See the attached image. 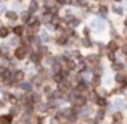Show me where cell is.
I'll return each mask as SVG.
<instances>
[{
    "mask_svg": "<svg viewBox=\"0 0 127 124\" xmlns=\"http://www.w3.org/2000/svg\"><path fill=\"white\" fill-rule=\"evenodd\" d=\"M40 39H42V41H43V42H52V41H53V37H52V36H50V34H48V32H42V36H40Z\"/></svg>",
    "mask_w": 127,
    "mask_h": 124,
    "instance_id": "cb8c5ba5",
    "label": "cell"
},
{
    "mask_svg": "<svg viewBox=\"0 0 127 124\" xmlns=\"http://www.w3.org/2000/svg\"><path fill=\"white\" fill-rule=\"evenodd\" d=\"M53 90H55V89H53V87L50 85V84H43V85H42V93H43V95H47V97L52 95Z\"/></svg>",
    "mask_w": 127,
    "mask_h": 124,
    "instance_id": "2e32d148",
    "label": "cell"
},
{
    "mask_svg": "<svg viewBox=\"0 0 127 124\" xmlns=\"http://www.w3.org/2000/svg\"><path fill=\"white\" fill-rule=\"evenodd\" d=\"M2 55H3V52H2V48H0V58H2Z\"/></svg>",
    "mask_w": 127,
    "mask_h": 124,
    "instance_id": "4316f807",
    "label": "cell"
},
{
    "mask_svg": "<svg viewBox=\"0 0 127 124\" xmlns=\"http://www.w3.org/2000/svg\"><path fill=\"white\" fill-rule=\"evenodd\" d=\"M10 31H11V29H10V28H6V26H3V28H0V37H2V39L8 37Z\"/></svg>",
    "mask_w": 127,
    "mask_h": 124,
    "instance_id": "44dd1931",
    "label": "cell"
},
{
    "mask_svg": "<svg viewBox=\"0 0 127 124\" xmlns=\"http://www.w3.org/2000/svg\"><path fill=\"white\" fill-rule=\"evenodd\" d=\"M90 85H92V89H98V87L103 85V76L101 74H93L92 81H90Z\"/></svg>",
    "mask_w": 127,
    "mask_h": 124,
    "instance_id": "30bf717a",
    "label": "cell"
},
{
    "mask_svg": "<svg viewBox=\"0 0 127 124\" xmlns=\"http://www.w3.org/2000/svg\"><path fill=\"white\" fill-rule=\"evenodd\" d=\"M18 2H21V0H18Z\"/></svg>",
    "mask_w": 127,
    "mask_h": 124,
    "instance_id": "83f0119b",
    "label": "cell"
},
{
    "mask_svg": "<svg viewBox=\"0 0 127 124\" xmlns=\"http://www.w3.org/2000/svg\"><path fill=\"white\" fill-rule=\"evenodd\" d=\"M109 11H111V10H109V6L106 5V3H98V10H96V16H98V18L108 21V13Z\"/></svg>",
    "mask_w": 127,
    "mask_h": 124,
    "instance_id": "3957f363",
    "label": "cell"
},
{
    "mask_svg": "<svg viewBox=\"0 0 127 124\" xmlns=\"http://www.w3.org/2000/svg\"><path fill=\"white\" fill-rule=\"evenodd\" d=\"M109 10H111V11L114 13L116 16H122V15H124V11H126V8L121 5V3H113Z\"/></svg>",
    "mask_w": 127,
    "mask_h": 124,
    "instance_id": "7c38bea8",
    "label": "cell"
},
{
    "mask_svg": "<svg viewBox=\"0 0 127 124\" xmlns=\"http://www.w3.org/2000/svg\"><path fill=\"white\" fill-rule=\"evenodd\" d=\"M126 68H127V65L124 61H113V63H109V69H111L114 74H118V73H124L126 71Z\"/></svg>",
    "mask_w": 127,
    "mask_h": 124,
    "instance_id": "277c9868",
    "label": "cell"
},
{
    "mask_svg": "<svg viewBox=\"0 0 127 124\" xmlns=\"http://www.w3.org/2000/svg\"><path fill=\"white\" fill-rule=\"evenodd\" d=\"M11 123H13L11 115H2L0 116V124H11Z\"/></svg>",
    "mask_w": 127,
    "mask_h": 124,
    "instance_id": "e0dca14e",
    "label": "cell"
},
{
    "mask_svg": "<svg viewBox=\"0 0 127 124\" xmlns=\"http://www.w3.org/2000/svg\"><path fill=\"white\" fill-rule=\"evenodd\" d=\"M111 116H113V123H121L122 119H124V115H122V111H114Z\"/></svg>",
    "mask_w": 127,
    "mask_h": 124,
    "instance_id": "d6986e66",
    "label": "cell"
},
{
    "mask_svg": "<svg viewBox=\"0 0 127 124\" xmlns=\"http://www.w3.org/2000/svg\"><path fill=\"white\" fill-rule=\"evenodd\" d=\"M89 5V0H74V6L77 8H85Z\"/></svg>",
    "mask_w": 127,
    "mask_h": 124,
    "instance_id": "ffe728a7",
    "label": "cell"
},
{
    "mask_svg": "<svg viewBox=\"0 0 127 124\" xmlns=\"http://www.w3.org/2000/svg\"><path fill=\"white\" fill-rule=\"evenodd\" d=\"M127 82V73H118V74H114V84L116 85H124Z\"/></svg>",
    "mask_w": 127,
    "mask_h": 124,
    "instance_id": "8fae6325",
    "label": "cell"
},
{
    "mask_svg": "<svg viewBox=\"0 0 127 124\" xmlns=\"http://www.w3.org/2000/svg\"><path fill=\"white\" fill-rule=\"evenodd\" d=\"M119 48H121V45H119V43L116 42L114 39H109V41L106 42V50H108V52H111V53H118V52H119Z\"/></svg>",
    "mask_w": 127,
    "mask_h": 124,
    "instance_id": "52a82bcc",
    "label": "cell"
},
{
    "mask_svg": "<svg viewBox=\"0 0 127 124\" xmlns=\"http://www.w3.org/2000/svg\"><path fill=\"white\" fill-rule=\"evenodd\" d=\"M93 105H95L96 108H106V106L109 105V100H108V97L98 95V97L95 98V102H93Z\"/></svg>",
    "mask_w": 127,
    "mask_h": 124,
    "instance_id": "8992f818",
    "label": "cell"
},
{
    "mask_svg": "<svg viewBox=\"0 0 127 124\" xmlns=\"http://www.w3.org/2000/svg\"><path fill=\"white\" fill-rule=\"evenodd\" d=\"M93 118H95L96 121H103V119L106 118V108H98V110H95V115H93Z\"/></svg>",
    "mask_w": 127,
    "mask_h": 124,
    "instance_id": "9a60e30c",
    "label": "cell"
},
{
    "mask_svg": "<svg viewBox=\"0 0 127 124\" xmlns=\"http://www.w3.org/2000/svg\"><path fill=\"white\" fill-rule=\"evenodd\" d=\"M55 2L58 3V5H61V6H63V5H66V2H68V0H55Z\"/></svg>",
    "mask_w": 127,
    "mask_h": 124,
    "instance_id": "484cf974",
    "label": "cell"
},
{
    "mask_svg": "<svg viewBox=\"0 0 127 124\" xmlns=\"http://www.w3.org/2000/svg\"><path fill=\"white\" fill-rule=\"evenodd\" d=\"M0 105H2V103H0Z\"/></svg>",
    "mask_w": 127,
    "mask_h": 124,
    "instance_id": "f1b7e54d",
    "label": "cell"
},
{
    "mask_svg": "<svg viewBox=\"0 0 127 124\" xmlns=\"http://www.w3.org/2000/svg\"><path fill=\"white\" fill-rule=\"evenodd\" d=\"M81 47L82 48H95V41H93L92 37H81Z\"/></svg>",
    "mask_w": 127,
    "mask_h": 124,
    "instance_id": "ba28073f",
    "label": "cell"
},
{
    "mask_svg": "<svg viewBox=\"0 0 127 124\" xmlns=\"http://www.w3.org/2000/svg\"><path fill=\"white\" fill-rule=\"evenodd\" d=\"M81 23H82V19L79 18V16H76V18H72L71 21L68 23V26H71V28L76 29V28H79V26H81Z\"/></svg>",
    "mask_w": 127,
    "mask_h": 124,
    "instance_id": "ac0fdd59",
    "label": "cell"
},
{
    "mask_svg": "<svg viewBox=\"0 0 127 124\" xmlns=\"http://www.w3.org/2000/svg\"><path fill=\"white\" fill-rule=\"evenodd\" d=\"M106 58H108V61H109V63L118 61V55H116V53H111V52H108V53H106Z\"/></svg>",
    "mask_w": 127,
    "mask_h": 124,
    "instance_id": "603a6c76",
    "label": "cell"
},
{
    "mask_svg": "<svg viewBox=\"0 0 127 124\" xmlns=\"http://www.w3.org/2000/svg\"><path fill=\"white\" fill-rule=\"evenodd\" d=\"M85 58H87V65H89V66H93V65H98V63H101V56H100L96 52L87 53Z\"/></svg>",
    "mask_w": 127,
    "mask_h": 124,
    "instance_id": "5b68a950",
    "label": "cell"
},
{
    "mask_svg": "<svg viewBox=\"0 0 127 124\" xmlns=\"http://www.w3.org/2000/svg\"><path fill=\"white\" fill-rule=\"evenodd\" d=\"M53 42H55V45H56V47H68L69 39L66 37V36H63V34H58L55 39H53Z\"/></svg>",
    "mask_w": 127,
    "mask_h": 124,
    "instance_id": "9c48e42d",
    "label": "cell"
},
{
    "mask_svg": "<svg viewBox=\"0 0 127 124\" xmlns=\"http://www.w3.org/2000/svg\"><path fill=\"white\" fill-rule=\"evenodd\" d=\"M90 34H92L90 26H84V28H82V37H90Z\"/></svg>",
    "mask_w": 127,
    "mask_h": 124,
    "instance_id": "7402d4cb",
    "label": "cell"
},
{
    "mask_svg": "<svg viewBox=\"0 0 127 124\" xmlns=\"http://www.w3.org/2000/svg\"><path fill=\"white\" fill-rule=\"evenodd\" d=\"M24 78H26V73H24V71H21V69H16V71L13 73V81L18 82V84L24 81Z\"/></svg>",
    "mask_w": 127,
    "mask_h": 124,
    "instance_id": "5bb4252c",
    "label": "cell"
},
{
    "mask_svg": "<svg viewBox=\"0 0 127 124\" xmlns=\"http://www.w3.org/2000/svg\"><path fill=\"white\" fill-rule=\"evenodd\" d=\"M11 31H13V34H15L16 37L21 39L23 36H24V32H26V26H24V24H18V26H15Z\"/></svg>",
    "mask_w": 127,
    "mask_h": 124,
    "instance_id": "4fadbf2b",
    "label": "cell"
},
{
    "mask_svg": "<svg viewBox=\"0 0 127 124\" xmlns=\"http://www.w3.org/2000/svg\"><path fill=\"white\" fill-rule=\"evenodd\" d=\"M89 26H90V29H92L93 32H105L106 31V28H108V24H106V21L105 19H101V18H93L92 21L89 23Z\"/></svg>",
    "mask_w": 127,
    "mask_h": 124,
    "instance_id": "6da1fadb",
    "label": "cell"
},
{
    "mask_svg": "<svg viewBox=\"0 0 127 124\" xmlns=\"http://www.w3.org/2000/svg\"><path fill=\"white\" fill-rule=\"evenodd\" d=\"M29 52H31V50H29V47L19 45V47H16V48H15V53H13V55H15L16 60H24L26 56H28Z\"/></svg>",
    "mask_w": 127,
    "mask_h": 124,
    "instance_id": "7a4b0ae2",
    "label": "cell"
},
{
    "mask_svg": "<svg viewBox=\"0 0 127 124\" xmlns=\"http://www.w3.org/2000/svg\"><path fill=\"white\" fill-rule=\"evenodd\" d=\"M6 18L11 19V21H16V19H18V15H16L15 11H6Z\"/></svg>",
    "mask_w": 127,
    "mask_h": 124,
    "instance_id": "d4e9b609",
    "label": "cell"
}]
</instances>
